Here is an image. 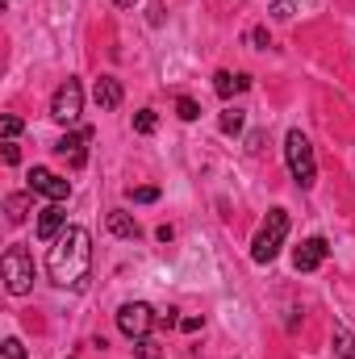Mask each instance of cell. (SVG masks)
I'll return each mask as SVG.
<instances>
[{
	"instance_id": "obj_2",
	"label": "cell",
	"mask_w": 355,
	"mask_h": 359,
	"mask_svg": "<svg viewBox=\"0 0 355 359\" xmlns=\"http://www.w3.org/2000/svg\"><path fill=\"white\" fill-rule=\"evenodd\" d=\"M284 234H288V213L284 209H267L264 226H260V234L251 243V259L255 264H272L280 255V247H284Z\"/></svg>"
},
{
	"instance_id": "obj_6",
	"label": "cell",
	"mask_w": 355,
	"mask_h": 359,
	"mask_svg": "<svg viewBox=\"0 0 355 359\" xmlns=\"http://www.w3.org/2000/svg\"><path fill=\"white\" fill-rule=\"evenodd\" d=\"M80 109H84V88H80V80H63L55 96H51V117L59 121V126H76L80 121Z\"/></svg>"
},
{
	"instance_id": "obj_23",
	"label": "cell",
	"mask_w": 355,
	"mask_h": 359,
	"mask_svg": "<svg viewBox=\"0 0 355 359\" xmlns=\"http://www.w3.org/2000/svg\"><path fill=\"white\" fill-rule=\"evenodd\" d=\"M272 13L284 21V17H293V4H288V0H276V4H272Z\"/></svg>"
},
{
	"instance_id": "obj_12",
	"label": "cell",
	"mask_w": 355,
	"mask_h": 359,
	"mask_svg": "<svg viewBox=\"0 0 355 359\" xmlns=\"http://www.w3.org/2000/svg\"><path fill=\"white\" fill-rule=\"evenodd\" d=\"M247 88H251V76H243V72H239V76H234V72H217V76H213V92H217L222 100H230L234 92H247Z\"/></svg>"
},
{
	"instance_id": "obj_22",
	"label": "cell",
	"mask_w": 355,
	"mask_h": 359,
	"mask_svg": "<svg viewBox=\"0 0 355 359\" xmlns=\"http://www.w3.org/2000/svg\"><path fill=\"white\" fill-rule=\"evenodd\" d=\"M4 359H25V347H21V339H4Z\"/></svg>"
},
{
	"instance_id": "obj_25",
	"label": "cell",
	"mask_w": 355,
	"mask_h": 359,
	"mask_svg": "<svg viewBox=\"0 0 355 359\" xmlns=\"http://www.w3.org/2000/svg\"><path fill=\"white\" fill-rule=\"evenodd\" d=\"M180 330H184V334H192V330H201V318H184V322H180Z\"/></svg>"
},
{
	"instance_id": "obj_7",
	"label": "cell",
	"mask_w": 355,
	"mask_h": 359,
	"mask_svg": "<svg viewBox=\"0 0 355 359\" xmlns=\"http://www.w3.org/2000/svg\"><path fill=\"white\" fill-rule=\"evenodd\" d=\"M29 192H38V196H46V201L63 205V201L72 196V180L55 176L51 168H34V172H29Z\"/></svg>"
},
{
	"instance_id": "obj_13",
	"label": "cell",
	"mask_w": 355,
	"mask_h": 359,
	"mask_svg": "<svg viewBox=\"0 0 355 359\" xmlns=\"http://www.w3.org/2000/svg\"><path fill=\"white\" fill-rule=\"evenodd\" d=\"M109 230H113L117 238H138V222H134L130 213H121V209L109 213Z\"/></svg>"
},
{
	"instance_id": "obj_17",
	"label": "cell",
	"mask_w": 355,
	"mask_h": 359,
	"mask_svg": "<svg viewBox=\"0 0 355 359\" xmlns=\"http://www.w3.org/2000/svg\"><path fill=\"white\" fill-rule=\"evenodd\" d=\"M126 196H130L134 205H155V201H159V188H151V184H142V188H130Z\"/></svg>"
},
{
	"instance_id": "obj_11",
	"label": "cell",
	"mask_w": 355,
	"mask_h": 359,
	"mask_svg": "<svg viewBox=\"0 0 355 359\" xmlns=\"http://www.w3.org/2000/svg\"><path fill=\"white\" fill-rule=\"evenodd\" d=\"M92 96H96V104H100L105 113H113V109L121 104V84H117L113 76H100V80H96V88H92Z\"/></svg>"
},
{
	"instance_id": "obj_8",
	"label": "cell",
	"mask_w": 355,
	"mask_h": 359,
	"mask_svg": "<svg viewBox=\"0 0 355 359\" xmlns=\"http://www.w3.org/2000/svg\"><path fill=\"white\" fill-rule=\"evenodd\" d=\"M63 230H67V213H63V205H55V201H51V205L38 213V222H34V234H38L42 243H55Z\"/></svg>"
},
{
	"instance_id": "obj_27",
	"label": "cell",
	"mask_w": 355,
	"mask_h": 359,
	"mask_svg": "<svg viewBox=\"0 0 355 359\" xmlns=\"http://www.w3.org/2000/svg\"><path fill=\"white\" fill-rule=\"evenodd\" d=\"M113 4H121V8H130V4H134V0H113Z\"/></svg>"
},
{
	"instance_id": "obj_26",
	"label": "cell",
	"mask_w": 355,
	"mask_h": 359,
	"mask_svg": "<svg viewBox=\"0 0 355 359\" xmlns=\"http://www.w3.org/2000/svg\"><path fill=\"white\" fill-rule=\"evenodd\" d=\"M17 159H21V155H17V147H13V142H4V163H17Z\"/></svg>"
},
{
	"instance_id": "obj_18",
	"label": "cell",
	"mask_w": 355,
	"mask_h": 359,
	"mask_svg": "<svg viewBox=\"0 0 355 359\" xmlns=\"http://www.w3.org/2000/svg\"><path fill=\"white\" fill-rule=\"evenodd\" d=\"M176 113H180V121H196V117H201V104H196L192 96H180V100H176Z\"/></svg>"
},
{
	"instance_id": "obj_20",
	"label": "cell",
	"mask_w": 355,
	"mask_h": 359,
	"mask_svg": "<svg viewBox=\"0 0 355 359\" xmlns=\"http://www.w3.org/2000/svg\"><path fill=\"white\" fill-rule=\"evenodd\" d=\"M0 134H4V138H8V142H13V138H17V134H21V121H17V117H13V113H4V117H0Z\"/></svg>"
},
{
	"instance_id": "obj_14",
	"label": "cell",
	"mask_w": 355,
	"mask_h": 359,
	"mask_svg": "<svg viewBox=\"0 0 355 359\" xmlns=\"http://www.w3.org/2000/svg\"><path fill=\"white\" fill-rule=\"evenodd\" d=\"M335 359H355V334L347 326H335Z\"/></svg>"
},
{
	"instance_id": "obj_9",
	"label": "cell",
	"mask_w": 355,
	"mask_h": 359,
	"mask_svg": "<svg viewBox=\"0 0 355 359\" xmlns=\"http://www.w3.org/2000/svg\"><path fill=\"white\" fill-rule=\"evenodd\" d=\"M326 255H330V243L326 238H305L301 247H297V255H293V268L297 271H314L326 264Z\"/></svg>"
},
{
	"instance_id": "obj_3",
	"label": "cell",
	"mask_w": 355,
	"mask_h": 359,
	"mask_svg": "<svg viewBox=\"0 0 355 359\" xmlns=\"http://www.w3.org/2000/svg\"><path fill=\"white\" fill-rule=\"evenodd\" d=\"M284 159H288V172H293V180H297L301 188H309V184L318 180L314 147H309V138H305L301 130H288V138H284Z\"/></svg>"
},
{
	"instance_id": "obj_24",
	"label": "cell",
	"mask_w": 355,
	"mask_h": 359,
	"mask_svg": "<svg viewBox=\"0 0 355 359\" xmlns=\"http://www.w3.org/2000/svg\"><path fill=\"white\" fill-rule=\"evenodd\" d=\"M251 42H255V46H267V29H264V25H255V29H251Z\"/></svg>"
},
{
	"instance_id": "obj_4",
	"label": "cell",
	"mask_w": 355,
	"mask_h": 359,
	"mask_svg": "<svg viewBox=\"0 0 355 359\" xmlns=\"http://www.w3.org/2000/svg\"><path fill=\"white\" fill-rule=\"evenodd\" d=\"M0 268H4V288H8L13 297H25V292L34 288V259H29L25 247H8Z\"/></svg>"
},
{
	"instance_id": "obj_1",
	"label": "cell",
	"mask_w": 355,
	"mask_h": 359,
	"mask_svg": "<svg viewBox=\"0 0 355 359\" xmlns=\"http://www.w3.org/2000/svg\"><path fill=\"white\" fill-rule=\"evenodd\" d=\"M88 268H92V234L84 226H67L46 255V271L59 288H84L88 284Z\"/></svg>"
},
{
	"instance_id": "obj_16",
	"label": "cell",
	"mask_w": 355,
	"mask_h": 359,
	"mask_svg": "<svg viewBox=\"0 0 355 359\" xmlns=\"http://www.w3.org/2000/svg\"><path fill=\"white\" fill-rule=\"evenodd\" d=\"M243 121H247V117H243V113H239V109H226V113H222V121H217V126H222V134H239V130H243Z\"/></svg>"
},
{
	"instance_id": "obj_5",
	"label": "cell",
	"mask_w": 355,
	"mask_h": 359,
	"mask_svg": "<svg viewBox=\"0 0 355 359\" xmlns=\"http://www.w3.org/2000/svg\"><path fill=\"white\" fill-rule=\"evenodd\" d=\"M159 318H155V309L147 305V301H126L121 309H117V330L126 334V339H147L151 334V326H155Z\"/></svg>"
},
{
	"instance_id": "obj_19",
	"label": "cell",
	"mask_w": 355,
	"mask_h": 359,
	"mask_svg": "<svg viewBox=\"0 0 355 359\" xmlns=\"http://www.w3.org/2000/svg\"><path fill=\"white\" fill-rule=\"evenodd\" d=\"M155 126H159V121H155V113H151V109H142V113L134 117V130H138V134H155Z\"/></svg>"
},
{
	"instance_id": "obj_10",
	"label": "cell",
	"mask_w": 355,
	"mask_h": 359,
	"mask_svg": "<svg viewBox=\"0 0 355 359\" xmlns=\"http://www.w3.org/2000/svg\"><path fill=\"white\" fill-rule=\"evenodd\" d=\"M88 138H92L88 130H76V134H63V138L55 142V151H59V155H63V159H67L72 168H84V163H88V151H84V142H88Z\"/></svg>"
},
{
	"instance_id": "obj_21",
	"label": "cell",
	"mask_w": 355,
	"mask_h": 359,
	"mask_svg": "<svg viewBox=\"0 0 355 359\" xmlns=\"http://www.w3.org/2000/svg\"><path fill=\"white\" fill-rule=\"evenodd\" d=\"M159 343H151V339H138V359H159Z\"/></svg>"
},
{
	"instance_id": "obj_15",
	"label": "cell",
	"mask_w": 355,
	"mask_h": 359,
	"mask_svg": "<svg viewBox=\"0 0 355 359\" xmlns=\"http://www.w3.org/2000/svg\"><path fill=\"white\" fill-rule=\"evenodd\" d=\"M4 209H8V222H21V217L29 213V196H21V192H13V196L4 201Z\"/></svg>"
}]
</instances>
